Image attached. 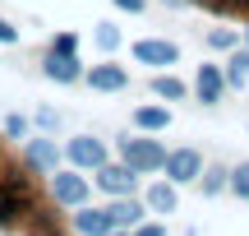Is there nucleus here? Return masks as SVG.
Wrapping results in <instances>:
<instances>
[{
    "instance_id": "nucleus-1",
    "label": "nucleus",
    "mask_w": 249,
    "mask_h": 236,
    "mask_svg": "<svg viewBox=\"0 0 249 236\" xmlns=\"http://www.w3.org/2000/svg\"><path fill=\"white\" fill-rule=\"evenodd\" d=\"M33 204V185L23 181V176H0V222H14L23 218V209Z\"/></svg>"
},
{
    "instance_id": "nucleus-2",
    "label": "nucleus",
    "mask_w": 249,
    "mask_h": 236,
    "mask_svg": "<svg viewBox=\"0 0 249 236\" xmlns=\"http://www.w3.org/2000/svg\"><path fill=\"white\" fill-rule=\"evenodd\" d=\"M120 153H124V162H129L134 172H157V167H166V157H171L166 148L152 144V139H124Z\"/></svg>"
},
{
    "instance_id": "nucleus-3",
    "label": "nucleus",
    "mask_w": 249,
    "mask_h": 236,
    "mask_svg": "<svg viewBox=\"0 0 249 236\" xmlns=\"http://www.w3.org/2000/svg\"><path fill=\"white\" fill-rule=\"evenodd\" d=\"M51 195L60 204H83L88 199V181L74 176V172H51Z\"/></svg>"
},
{
    "instance_id": "nucleus-4",
    "label": "nucleus",
    "mask_w": 249,
    "mask_h": 236,
    "mask_svg": "<svg viewBox=\"0 0 249 236\" xmlns=\"http://www.w3.org/2000/svg\"><path fill=\"white\" fill-rule=\"evenodd\" d=\"M134 176H139V172H134L129 162H124V167H97V185L107 195H129L134 190Z\"/></svg>"
},
{
    "instance_id": "nucleus-5",
    "label": "nucleus",
    "mask_w": 249,
    "mask_h": 236,
    "mask_svg": "<svg viewBox=\"0 0 249 236\" xmlns=\"http://www.w3.org/2000/svg\"><path fill=\"white\" fill-rule=\"evenodd\" d=\"M198 172H203V157H198L194 148H180V153L166 157V176L171 181H194Z\"/></svg>"
},
{
    "instance_id": "nucleus-6",
    "label": "nucleus",
    "mask_w": 249,
    "mask_h": 236,
    "mask_svg": "<svg viewBox=\"0 0 249 236\" xmlns=\"http://www.w3.org/2000/svg\"><path fill=\"white\" fill-rule=\"evenodd\" d=\"M74 227H79V236H111L116 232V218H111V209H92V213H79L74 218Z\"/></svg>"
},
{
    "instance_id": "nucleus-7",
    "label": "nucleus",
    "mask_w": 249,
    "mask_h": 236,
    "mask_svg": "<svg viewBox=\"0 0 249 236\" xmlns=\"http://www.w3.org/2000/svg\"><path fill=\"white\" fill-rule=\"evenodd\" d=\"M70 157L79 167H107V148H102L97 139H74V144H70Z\"/></svg>"
},
{
    "instance_id": "nucleus-8",
    "label": "nucleus",
    "mask_w": 249,
    "mask_h": 236,
    "mask_svg": "<svg viewBox=\"0 0 249 236\" xmlns=\"http://www.w3.org/2000/svg\"><path fill=\"white\" fill-rule=\"evenodd\" d=\"M134 56H139L143 65H176L180 51L171 42H139V46H134Z\"/></svg>"
},
{
    "instance_id": "nucleus-9",
    "label": "nucleus",
    "mask_w": 249,
    "mask_h": 236,
    "mask_svg": "<svg viewBox=\"0 0 249 236\" xmlns=\"http://www.w3.org/2000/svg\"><path fill=\"white\" fill-rule=\"evenodd\" d=\"M46 74H51V79H60V83L79 79V60H74V51H51V60H46Z\"/></svg>"
},
{
    "instance_id": "nucleus-10",
    "label": "nucleus",
    "mask_w": 249,
    "mask_h": 236,
    "mask_svg": "<svg viewBox=\"0 0 249 236\" xmlns=\"http://www.w3.org/2000/svg\"><path fill=\"white\" fill-rule=\"evenodd\" d=\"M88 83L102 88V93H116V88H124V70H120V65H92Z\"/></svg>"
},
{
    "instance_id": "nucleus-11",
    "label": "nucleus",
    "mask_w": 249,
    "mask_h": 236,
    "mask_svg": "<svg viewBox=\"0 0 249 236\" xmlns=\"http://www.w3.org/2000/svg\"><path fill=\"white\" fill-rule=\"evenodd\" d=\"M55 162H60L55 144H46V139H33V144H28V167H42V172H55Z\"/></svg>"
},
{
    "instance_id": "nucleus-12",
    "label": "nucleus",
    "mask_w": 249,
    "mask_h": 236,
    "mask_svg": "<svg viewBox=\"0 0 249 236\" xmlns=\"http://www.w3.org/2000/svg\"><path fill=\"white\" fill-rule=\"evenodd\" d=\"M194 88H198V98H203V102H217V98H222V70H217V65H203Z\"/></svg>"
},
{
    "instance_id": "nucleus-13",
    "label": "nucleus",
    "mask_w": 249,
    "mask_h": 236,
    "mask_svg": "<svg viewBox=\"0 0 249 236\" xmlns=\"http://www.w3.org/2000/svg\"><path fill=\"white\" fill-rule=\"evenodd\" d=\"M166 107H139V111H134V125H139V130H166Z\"/></svg>"
},
{
    "instance_id": "nucleus-14",
    "label": "nucleus",
    "mask_w": 249,
    "mask_h": 236,
    "mask_svg": "<svg viewBox=\"0 0 249 236\" xmlns=\"http://www.w3.org/2000/svg\"><path fill=\"white\" fill-rule=\"evenodd\" d=\"M152 93H157V98H166V102H180V98H185V83H180V79H166V74H157V79H152Z\"/></svg>"
},
{
    "instance_id": "nucleus-15",
    "label": "nucleus",
    "mask_w": 249,
    "mask_h": 236,
    "mask_svg": "<svg viewBox=\"0 0 249 236\" xmlns=\"http://www.w3.org/2000/svg\"><path fill=\"white\" fill-rule=\"evenodd\" d=\"M139 213H143V209H139L134 199H124V195L111 204V218H116V227H124V222H139Z\"/></svg>"
},
{
    "instance_id": "nucleus-16",
    "label": "nucleus",
    "mask_w": 249,
    "mask_h": 236,
    "mask_svg": "<svg viewBox=\"0 0 249 236\" xmlns=\"http://www.w3.org/2000/svg\"><path fill=\"white\" fill-rule=\"evenodd\" d=\"M148 204L157 213H171V209H176V190H171V185H152V190H148Z\"/></svg>"
},
{
    "instance_id": "nucleus-17",
    "label": "nucleus",
    "mask_w": 249,
    "mask_h": 236,
    "mask_svg": "<svg viewBox=\"0 0 249 236\" xmlns=\"http://www.w3.org/2000/svg\"><path fill=\"white\" fill-rule=\"evenodd\" d=\"M226 79H231L235 88L249 79V51H235V56H231V70H226Z\"/></svg>"
},
{
    "instance_id": "nucleus-18",
    "label": "nucleus",
    "mask_w": 249,
    "mask_h": 236,
    "mask_svg": "<svg viewBox=\"0 0 249 236\" xmlns=\"http://www.w3.org/2000/svg\"><path fill=\"white\" fill-rule=\"evenodd\" d=\"M231 190H235V195H249V162H240V167L231 172Z\"/></svg>"
},
{
    "instance_id": "nucleus-19",
    "label": "nucleus",
    "mask_w": 249,
    "mask_h": 236,
    "mask_svg": "<svg viewBox=\"0 0 249 236\" xmlns=\"http://www.w3.org/2000/svg\"><path fill=\"white\" fill-rule=\"evenodd\" d=\"M116 42H120V33H116V28H111V23H97V46H107V51H111Z\"/></svg>"
},
{
    "instance_id": "nucleus-20",
    "label": "nucleus",
    "mask_w": 249,
    "mask_h": 236,
    "mask_svg": "<svg viewBox=\"0 0 249 236\" xmlns=\"http://www.w3.org/2000/svg\"><path fill=\"white\" fill-rule=\"evenodd\" d=\"M5 135L23 139V135H28V120H23V116H9V120H5Z\"/></svg>"
},
{
    "instance_id": "nucleus-21",
    "label": "nucleus",
    "mask_w": 249,
    "mask_h": 236,
    "mask_svg": "<svg viewBox=\"0 0 249 236\" xmlns=\"http://www.w3.org/2000/svg\"><path fill=\"white\" fill-rule=\"evenodd\" d=\"M51 51H74V37H70V33H60V37H55V46H51Z\"/></svg>"
},
{
    "instance_id": "nucleus-22",
    "label": "nucleus",
    "mask_w": 249,
    "mask_h": 236,
    "mask_svg": "<svg viewBox=\"0 0 249 236\" xmlns=\"http://www.w3.org/2000/svg\"><path fill=\"white\" fill-rule=\"evenodd\" d=\"M0 42H18V33H14V28L5 23V19H0Z\"/></svg>"
},
{
    "instance_id": "nucleus-23",
    "label": "nucleus",
    "mask_w": 249,
    "mask_h": 236,
    "mask_svg": "<svg viewBox=\"0 0 249 236\" xmlns=\"http://www.w3.org/2000/svg\"><path fill=\"white\" fill-rule=\"evenodd\" d=\"M116 5H120V9H129V14H139V9H143V0H116Z\"/></svg>"
},
{
    "instance_id": "nucleus-24",
    "label": "nucleus",
    "mask_w": 249,
    "mask_h": 236,
    "mask_svg": "<svg viewBox=\"0 0 249 236\" xmlns=\"http://www.w3.org/2000/svg\"><path fill=\"white\" fill-rule=\"evenodd\" d=\"M139 236H161V227H139Z\"/></svg>"
},
{
    "instance_id": "nucleus-25",
    "label": "nucleus",
    "mask_w": 249,
    "mask_h": 236,
    "mask_svg": "<svg viewBox=\"0 0 249 236\" xmlns=\"http://www.w3.org/2000/svg\"><path fill=\"white\" fill-rule=\"evenodd\" d=\"M111 236H124V232H111Z\"/></svg>"
}]
</instances>
